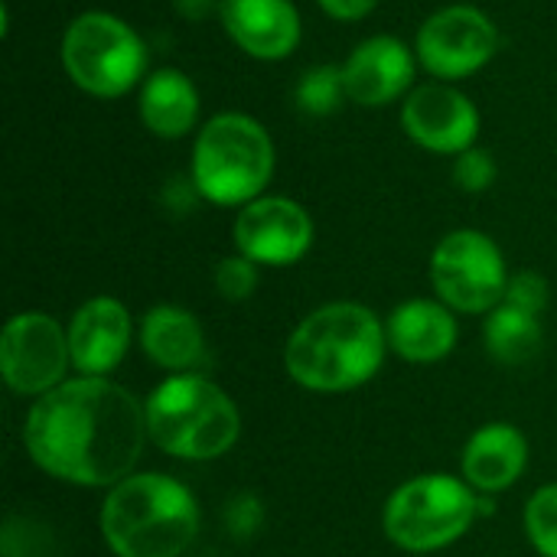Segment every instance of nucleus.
I'll use <instances>...</instances> for the list:
<instances>
[{"label": "nucleus", "instance_id": "18", "mask_svg": "<svg viewBox=\"0 0 557 557\" xmlns=\"http://www.w3.org/2000/svg\"><path fill=\"white\" fill-rule=\"evenodd\" d=\"M140 349L163 372L183 375L206 362V333L186 307L157 304L140 320Z\"/></svg>", "mask_w": 557, "mask_h": 557}, {"label": "nucleus", "instance_id": "25", "mask_svg": "<svg viewBox=\"0 0 557 557\" xmlns=\"http://www.w3.org/2000/svg\"><path fill=\"white\" fill-rule=\"evenodd\" d=\"M548 297H552L548 281L539 271H516V274H509V287H506L503 304H512L519 310H529V313L542 317L545 307H548Z\"/></svg>", "mask_w": 557, "mask_h": 557}, {"label": "nucleus", "instance_id": "13", "mask_svg": "<svg viewBox=\"0 0 557 557\" xmlns=\"http://www.w3.org/2000/svg\"><path fill=\"white\" fill-rule=\"evenodd\" d=\"M418 65L421 62L414 55V46L385 33L369 36L343 62L346 95L362 108H385L392 101H405L414 88Z\"/></svg>", "mask_w": 557, "mask_h": 557}, {"label": "nucleus", "instance_id": "4", "mask_svg": "<svg viewBox=\"0 0 557 557\" xmlns=\"http://www.w3.org/2000/svg\"><path fill=\"white\" fill-rule=\"evenodd\" d=\"M147 437L166 457L206 463L242 437V411L225 388L199 372L166 375L144 401Z\"/></svg>", "mask_w": 557, "mask_h": 557}, {"label": "nucleus", "instance_id": "23", "mask_svg": "<svg viewBox=\"0 0 557 557\" xmlns=\"http://www.w3.org/2000/svg\"><path fill=\"white\" fill-rule=\"evenodd\" d=\"M212 281H215V290H219L222 300L245 304L258 290V284H261V264H255L245 255H228V258H222L215 264Z\"/></svg>", "mask_w": 557, "mask_h": 557}, {"label": "nucleus", "instance_id": "8", "mask_svg": "<svg viewBox=\"0 0 557 557\" xmlns=\"http://www.w3.org/2000/svg\"><path fill=\"white\" fill-rule=\"evenodd\" d=\"M434 297L454 313L486 317L493 313L509 287V268L503 248L476 228H457L444 235L431 255Z\"/></svg>", "mask_w": 557, "mask_h": 557}, {"label": "nucleus", "instance_id": "6", "mask_svg": "<svg viewBox=\"0 0 557 557\" xmlns=\"http://www.w3.org/2000/svg\"><path fill=\"white\" fill-rule=\"evenodd\" d=\"M480 493L450 473L405 480L382 509L385 539L411 555H431L460 542L480 516Z\"/></svg>", "mask_w": 557, "mask_h": 557}, {"label": "nucleus", "instance_id": "5", "mask_svg": "<svg viewBox=\"0 0 557 557\" xmlns=\"http://www.w3.org/2000/svg\"><path fill=\"white\" fill-rule=\"evenodd\" d=\"M274 176V140L261 121L242 111L209 117L193 144V189L219 209H242L264 196Z\"/></svg>", "mask_w": 557, "mask_h": 557}, {"label": "nucleus", "instance_id": "12", "mask_svg": "<svg viewBox=\"0 0 557 557\" xmlns=\"http://www.w3.org/2000/svg\"><path fill=\"white\" fill-rule=\"evenodd\" d=\"M401 127L421 150L460 157L476 147L480 111L450 82H424L401 101Z\"/></svg>", "mask_w": 557, "mask_h": 557}, {"label": "nucleus", "instance_id": "17", "mask_svg": "<svg viewBox=\"0 0 557 557\" xmlns=\"http://www.w3.org/2000/svg\"><path fill=\"white\" fill-rule=\"evenodd\" d=\"M525 470H529V441L509 421H490L476 428L460 457V476L480 496H496L512 490Z\"/></svg>", "mask_w": 557, "mask_h": 557}, {"label": "nucleus", "instance_id": "14", "mask_svg": "<svg viewBox=\"0 0 557 557\" xmlns=\"http://www.w3.org/2000/svg\"><path fill=\"white\" fill-rule=\"evenodd\" d=\"M69 352L78 375L108 379L131 349V310L117 297H91L69 320Z\"/></svg>", "mask_w": 557, "mask_h": 557}, {"label": "nucleus", "instance_id": "27", "mask_svg": "<svg viewBox=\"0 0 557 557\" xmlns=\"http://www.w3.org/2000/svg\"><path fill=\"white\" fill-rule=\"evenodd\" d=\"M173 7H176V13H180L183 20L199 23V20H206L212 10H219L222 0H173Z\"/></svg>", "mask_w": 557, "mask_h": 557}, {"label": "nucleus", "instance_id": "22", "mask_svg": "<svg viewBox=\"0 0 557 557\" xmlns=\"http://www.w3.org/2000/svg\"><path fill=\"white\" fill-rule=\"evenodd\" d=\"M525 535L542 557H557V483L539 486L525 503Z\"/></svg>", "mask_w": 557, "mask_h": 557}, {"label": "nucleus", "instance_id": "24", "mask_svg": "<svg viewBox=\"0 0 557 557\" xmlns=\"http://www.w3.org/2000/svg\"><path fill=\"white\" fill-rule=\"evenodd\" d=\"M496 176H499V166L493 153L483 147H470L454 160V183L463 193H486L496 183Z\"/></svg>", "mask_w": 557, "mask_h": 557}, {"label": "nucleus", "instance_id": "26", "mask_svg": "<svg viewBox=\"0 0 557 557\" xmlns=\"http://www.w3.org/2000/svg\"><path fill=\"white\" fill-rule=\"evenodd\" d=\"M317 3L323 7V13H326V16L343 20V23L366 20V16L379 7V0H317Z\"/></svg>", "mask_w": 557, "mask_h": 557}, {"label": "nucleus", "instance_id": "3", "mask_svg": "<svg viewBox=\"0 0 557 557\" xmlns=\"http://www.w3.org/2000/svg\"><path fill=\"white\" fill-rule=\"evenodd\" d=\"M98 525L114 557H183L199 535V503L170 473H131L108 490Z\"/></svg>", "mask_w": 557, "mask_h": 557}, {"label": "nucleus", "instance_id": "19", "mask_svg": "<svg viewBox=\"0 0 557 557\" xmlns=\"http://www.w3.org/2000/svg\"><path fill=\"white\" fill-rule=\"evenodd\" d=\"M140 121L163 140H180L199 124V88L180 69H153L140 85Z\"/></svg>", "mask_w": 557, "mask_h": 557}, {"label": "nucleus", "instance_id": "10", "mask_svg": "<svg viewBox=\"0 0 557 557\" xmlns=\"http://www.w3.org/2000/svg\"><path fill=\"white\" fill-rule=\"evenodd\" d=\"M72 369L69 330L55 317L39 310L13 313L0 333V375L10 392L23 398H42L65 382Z\"/></svg>", "mask_w": 557, "mask_h": 557}, {"label": "nucleus", "instance_id": "9", "mask_svg": "<svg viewBox=\"0 0 557 557\" xmlns=\"http://www.w3.org/2000/svg\"><path fill=\"white\" fill-rule=\"evenodd\" d=\"M499 52L496 23L470 3H450L431 13L414 39V55L434 82H463L486 69Z\"/></svg>", "mask_w": 557, "mask_h": 557}, {"label": "nucleus", "instance_id": "2", "mask_svg": "<svg viewBox=\"0 0 557 557\" xmlns=\"http://www.w3.org/2000/svg\"><path fill=\"white\" fill-rule=\"evenodd\" d=\"M388 352L385 320L366 304L336 300L297 323L284 346V369L307 392L339 395L372 382Z\"/></svg>", "mask_w": 557, "mask_h": 557}, {"label": "nucleus", "instance_id": "15", "mask_svg": "<svg viewBox=\"0 0 557 557\" xmlns=\"http://www.w3.org/2000/svg\"><path fill=\"white\" fill-rule=\"evenodd\" d=\"M219 20L228 39L251 59H287L304 36L294 0H222Z\"/></svg>", "mask_w": 557, "mask_h": 557}, {"label": "nucleus", "instance_id": "16", "mask_svg": "<svg viewBox=\"0 0 557 557\" xmlns=\"http://www.w3.org/2000/svg\"><path fill=\"white\" fill-rule=\"evenodd\" d=\"M385 333H388V349L398 359L414 362V366H431V362L447 359L460 339L454 310L447 304H441L437 297L401 300L388 313Z\"/></svg>", "mask_w": 557, "mask_h": 557}, {"label": "nucleus", "instance_id": "21", "mask_svg": "<svg viewBox=\"0 0 557 557\" xmlns=\"http://www.w3.org/2000/svg\"><path fill=\"white\" fill-rule=\"evenodd\" d=\"M294 101L307 117H326L333 111L343 108V101H349L346 95V78H343V65H310L294 88Z\"/></svg>", "mask_w": 557, "mask_h": 557}, {"label": "nucleus", "instance_id": "1", "mask_svg": "<svg viewBox=\"0 0 557 557\" xmlns=\"http://www.w3.org/2000/svg\"><path fill=\"white\" fill-rule=\"evenodd\" d=\"M147 414L124 385L78 375L33 401L23 424L29 460L59 483L111 490L127 480L147 444Z\"/></svg>", "mask_w": 557, "mask_h": 557}, {"label": "nucleus", "instance_id": "20", "mask_svg": "<svg viewBox=\"0 0 557 557\" xmlns=\"http://www.w3.org/2000/svg\"><path fill=\"white\" fill-rule=\"evenodd\" d=\"M483 346H486L490 359H496L503 366H525L545 346L542 317L519 310L512 304H499L493 313H486Z\"/></svg>", "mask_w": 557, "mask_h": 557}, {"label": "nucleus", "instance_id": "11", "mask_svg": "<svg viewBox=\"0 0 557 557\" xmlns=\"http://www.w3.org/2000/svg\"><path fill=\"white\" fill-rule=\"evenodd\" d=\"M235 251L261 268H290L313 248L310 212L290 196H261L238 209L232 225Z\"/></svg>", "mask_w": 557, "mask_h": 557}, {"label": "nucleus", "instance_id": "7", "mask_svg": "<svg viewBox=\"0 0 557 557\" xmlns=\"http://www.w3.org/2000/svg\"><path fill=\"white\" fill-rule=\"evenodd\" d=\"M147 42L140 33L104 10L78 13L62 33V69L91 98H121L131 88L144 85L147 72Z\"/></svg>", "mask_w": 557, "mask_h": 557}]
</instances>
